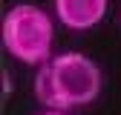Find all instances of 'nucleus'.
I'll return each mask as SVG.
<instances>
[{
    "label": "nucleus",
    "instance_id": "4",
    "mask_svg": "<svg viewBox=\"0 0 121 115\" xmlns=\"http://www.w3.org/2000/svg\"><path fill=\"white\" fill-rule=\"evenodd\" d=\"M40 115H66V112H60V109H46V112H40Z\"/></svg>",
    "mask_w": 121,
    "mask_h": 115
},
{
    "label": "nucleus",
    "instance_id": "2",
    "mask_svg": "<svg viewBox=\"0 0 121 115\" xmlns=\"http://www.w3.org/2000/svg\"><path fill=\"white\" fill-rule=\"evenodd\" d=\"M55 26L49 12L35 3H17L3 17V49L26 66H40L52 58Z\"/></svg>",
    "mask_w": 121,
    "mask_h": 115
},
{
    "label": "nucleus",
    "instance_id": "3",
    "mask_svg": "<svg viewBox=\"0 0 121 115\" xmlns=\"http://www.w3.org/2000/svg\"><path fill=\"white\" fill-rule=\"evenodd\" d=\"M110 0H55V17L66 29L86 32L104 20Z\"/></svg>",
    "mask_w": 121,
    "mask_h": 115
},
{
    "label": "nucleus",
    "instance_id": "1",
    "mask_svg": "<svg viewBox=\"0 0 121 115\" xmlns=\"http://www.w3.org/2000/svg\"><path fill=\"white\" fill-rule=\"evenodd\" d=\"M104 75L92 58L81 52H60L52 55L46 63L38 66L35 95L46 109H81L101 95Z\"/></svg>",
    "mask_w": 121,
    "mask_h": 115
}]
</instances>
